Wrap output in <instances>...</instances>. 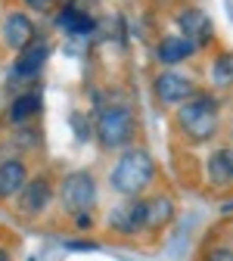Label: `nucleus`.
I'll list each match as a JSON object with an SVG mask.
<instances>
[{"mask_svg":"<svg viewBox=\"0 0 233 261\" xmlns=\"http://www.w3.org/2000/svg\"><path fill=\"white\" fill-rule=\"evenodd\" d=\"M47 202H50V184H47V180H31V184H25V190H22V202H19V205H22L28 215L41 212Z\"/></svg>","mask_w":233,"mask_h":261,"instance_id":"obj_12","label":"nucleus"},{"mask_svg":"<svg viewBox=\"0 0 233 261\" xmlns=\"http://www.w3.org/2000/svg\"><path fill=\"white\" fill-rule=\"evenodd\" d=\"M193 50H196V44L187 41V38H165V41L159 44V59L168 62V65H177V62H184Z\"/></svg>","mask_w":233,"mask_h":261,"instance_id":"obj_13","label":"nucleus"},{"mask_svg":"<svg viewBox=\"0 0 233 261\" xmlns=\"http://www.w3.org/2000/svg\"><path fill=\"white\" fill-rule=\"evenodd\" d=\"M44 62H47V44H31L19 53L16 65H13V75L16 78H35Z\"/></svg>","mask_w":233,"mask_h":261,"instance_id":"obj_9","label":"nucleus"},{"mask_svg":"<svg viewBox=\"0 0 233 261\" xmlns=\"http://www.w3.org/2000/svg\"><path fill=\"white\" fill-rule=\"evenodd\" d=\"M62 205H65V212H72V215H78V218H84L93 205H96V184H93V177L90 174H84V171H78V174H69L62 180Z\"/></svg>","mask_w":233,"mask_h":261,"instance_id":"obj_4","label":"nucleus"},{"mask_svg":"<svg viewBox=\"0 0 233 261\" xmlns=\"http://www.w3.org/2000/svg\"><path fill=\"white\" fill-rule=\"evenodd\" d=\"M59 28H65V31H72V35H84V31H90L93 28V22L81 13V10H75V7H69V10H62L59 13Z\"/></svg>","mask_w":233,"mask_h":261,"instance_id":"obj_15","label":"nucleus"},{"mask_svg":"<svg viewBox=\"0 0 233 261\" xmlns=\"http://www.w3.org/2000/svg\"><path fill=\"white\" fill-rule=\"evenodd\" d=\"M41 109V100L35 93H28V96H19V100L13 103V109H10V115H13V121H22V118H28V115H35Z\"/></svg>","mask_w":233,"mask_h":261,"instance_id":"obj_16","label":"nucleus"},{"mask_svg":"<svg viewBox=\"0 0 233 261\" xmlns=\"http://www.w3.org/2000/svg\"><path fill=\"white\" fill-rule=\"evenodd\" d=\"M156 177V162L146 149H131L118 159V165L112 168V187L124 196H137L149 187V180Z\"/></svg>","mask_w":233,"mask_h":261,"instance_id":"obj_1","label":"nucleus"},{"mask_svg":"<svg viewBox=\"0 0 233 261\" xmlns=\"http://www.w3.org/2000/svg\"><path fill=\"white\" fill-rule=\"evenodd\" d=\"M233 81V56H224L215 62V84H230Z\"/></svg>","mask_w":233,"mask_h":261,"instance_id":"obj_17","label":"nucleus"},{"mask_svg":"<svg viewBox=\"0 0 233 261\" xmlns=\"http://www.w3.org/2000/svg\"><path fill=\"white\" fill-rule=\"evenodd\" d=\"M152 90H156V100L165 103V106H177V103H187V100L196 96L193 81L187 75H180V72H162L156 78Z\"/></svg>","mask_w":233,"mask_h":261,"instance_id":"obj_5","label":"nucleus"},{"mask_svg":"<svg viewBox=\"0 0 233 261\" xmlns=\"http://www.w3.org/2000/svg\"><path fill=\"white\" fill-rule=\"evenodd\" d=\"M134 134V115H131L124 106H112L106 112H99L96 118V137L106 149H118L131 140Z\"/></svg>","mask_w":233,"mask_h":261,"instance_id":"obj_3","label":"nucleus"},{"mask_svg":"<svg viewBox=\"0 0 233 261\" xmlns=\"http://www.w3.org/2000/svg\"><path fill=\"white\" fill-rule=\"evenodd\" d=\"M31 38H35V25L25 13H10L7 22H4V41L13 47V50H25L31 47Z\"/></svg>","mask_w":233,"mask_h":261,"instance_id":"obj_7","label":"nucleus"},{"mask_svg":"<svg viewBox=\"0 0 233 261\" xmlns=\"http://www.w3.org/2000/svg\"><path fill=\"white\" fill-rule=\"evenodd\" d=\"M209 177L215 187L233 184V149H218L209 155Z\"/></svg>","mask_w":233,"mask_h":261,"instance_id":"obj_10","label":"nucleus"},{"mask_svg":"<svg viewBox=\"0 0 233 261\" xmlns=\"http://www.w3.org/2000/svg\"><path fill=\"white\" fill-rule=\"evenodd\" d=\"M28 7H35V10H44V7H47V0H28Z\"/></svg>","mask_w":233,"mask_h":261,"instance_id":"obj_19","label":"nucleus"},{"mask_svg":"<svg viewBox=\"0 0 233 261\" xmlns=\"http://www.w3.org/2000/svg\"><path fill=\"white\" fill-rule=\"evenodd\" d=\"M109 224L115 227L118 233H140L146 227V199H137V202H124L118 205L112 215H109Z\"/></svg>","mask_w":233,"mask_h":261,"instance_id":"obj_6","label":"nucleus"},{"mask_svg":"<svg viewBox=\"0 0 233 261\" xmlns=\"http://www.w3.org/2000/svg\"><path fill=\"white\" fill-rule=\"evenodd\" d=\"M0 261H10V258H7V252H4V249H0Z\"/></svg>","mask_w":233,"mask_h":261,"instance_id":"obj_20","label":"nucleus"},{"mask_svg":"<svg viewBox=\"0 0 233 261\" xmlns=\"http://www.w3.org/2000/svg\"><path fill=\"white\" fill-rule=\"evenodd\" d=\"M205 261H233V252L230 249H212L205 255Z\"/></svg>","mask_w":233,"mask_h":261,"instance_id":"obj_18","label":"nucleus"},{"mask_svg":"<svg viewBox=\"0 0 233 261\" xmlns=\"http://www.w3.org/2000/svg\"><path fill=\"white\" fill-rule=\"evenodd\" d=\"M25 165L22 162H4L0 165V199L16 196L19 190H25Z\"/></svg>","mask_w":233,"mask_h":261,"instance_id":"obj_11","label":"nucleus"},{"mask_svg":"<svg viewBox=\"0 0 233 261\" xmlns=\"http://www.w3.org/2000/svg\"><path fill=\"white\" fill-rule=\"evenodd\" d=\"M177 25L184 28V38L193 41L196 47L205 44V41L212 38V19H209L202 10H184V13L177 16Z\"/></svg>","mask_w":233,"mask_h":261,"instance_id":"obj_8","label":"nucleus"},{"mask_svg":"<svg viewBox=\"0 0 233 261\" xmlns=\"http://www.w3.org/2000/svg\"><path fill=\"white\" fill-rule=\"evenodd\" d=\"M177 124H180L184 134L190 140H196V143L215 137V130H218V103L212 100V96H193V103L180 106Z\"/></svg>","mask_w":233,"mask_h":261,"instance_id":"obj_2","label":"nucleus"},{"mask_svg":"<svg viewBox=\"0 0 233 261\" xmlns=\"http://www.w3.org/2000/svg\"><path fill=\"white\" fill-rule=\"evenodd\" d=\"M174 215V202L168 196H156V199H146V227H162L168 224Z\"/></svg>","mask_w":233,"mask_h":261,"instance_id":"obj_14","label":"nucleus"}]
</instances>
